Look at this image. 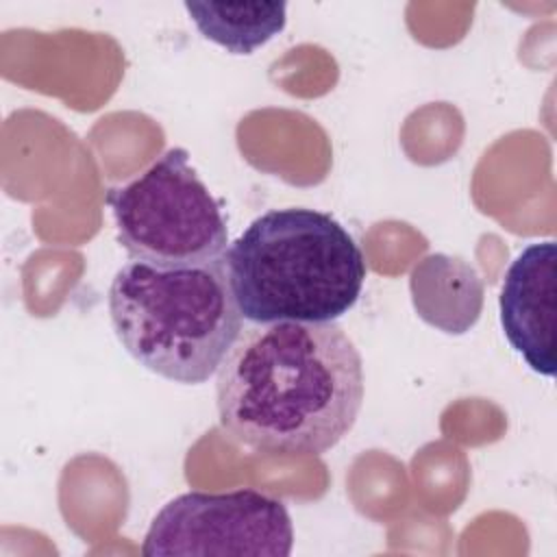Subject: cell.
I'll use <instances>...</instances> for the list:
<instances>
[{
    "label": "cell",
    "instance_id": "obj_1",
    "mask_svg": "<svg viewBox=\"0 0 557 557\" xmlns=\"http://www.w3.org/2000/svg\"><path fill=\"white\" fill-rule=\"evenodd\" d=\"M363 359L335 322H268L242 329L218 368L222 429L268 455L331 450L363 405Z\"/></svg>",
    "mask_w": 557,
    "mask_h": 557
},
{
    "label": "cell",
    "instance_id": "obj_2",
    "mask_svg": "<svg viewBox=\"0 0 557 557\" xmlns=\"http://www.w3.org/2000/svg\"><path fill=\"white\" fill-rule=\"evenodd\" d=\"M224 263L242 318L255 324L335 322L359 300L368 272L355 237L307 207L255 218Z\"/></svg>",
    "mask_w": 557,
    "mask_h": 557
},
{
    "label": "cell",
    "instance_id": "obj_3",
    "mask_svg": "<svg viewBox=\"0 0 557 557\" xmlns=\"http://www.w3.org/2000/svg\"><path fill=\"white\" fill-rule=\"evenodd\" d=\"M107 305L122 348L181 385L209 381L242 333L224 257L172 270L131 261L115 272Z\"/></svg>",
    "mask_w": 557,
    "mask_h": 557
},
{
    "label": "cell",
    "instance_id": "obj_4",
    "mask_svg": "<svg viewBox=\"0 0 557 557\" xmlns=\"http://www.w3.org/2000/svg\"><path fill=\"white\" fill-rule=\"evenodd\" d=\"M117 239L133 261L194 268L222 259L228 228L185 148H170L139 176L107 191Z\"/></svg>",
    "mask_w": 557,
    "mask_h": 557
},
{
    "label": "cell",
    "instance_id": "obj_5",
    "mask_svg": "<svg viewBox=\"0 0 557 557\" xmlns=\"http://www.w3.org/2000/svg\"><path fill=\"white\" fill-rule=\"evenodd\" d=\"M294 527L283 500L239 487L185 492L165 503L141 544V555H270L287 557Z\"/></svg>",
    "mask_w": 557,
    "mask_h": 557
},
{
    "label": "cell",
    "instance_id": "obj_6",
    "mask_svg": "<svg viewBox=\"0 0 557 557\" xmlns=\"http://www.w3.org/2000/svg\"><path fill=\"white\" fill-rule=\"evenodd\" d=\"M500 326L511 348L531 370L555 376V311H557V244L533 242L505 272Z\"/></svg>",
    "mask_w": 557,
    "mask_h": 557
},
{
    "label": "cell",
    "instance_id": "obj_7",
    "mask_svg": "<svg viewBox=\"0 0 557 557\" xmlns=\"http://www.w3.org/2000/svg\"><path fill=\"white\" fill-rule=\"evenodd\" d=\"M200 35L231 54H250L285 28V2H185Z\"/></svg>",
    "mask_w": 557,
    "mask_h": 557
}]
</instances>
